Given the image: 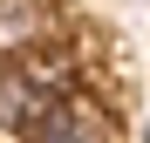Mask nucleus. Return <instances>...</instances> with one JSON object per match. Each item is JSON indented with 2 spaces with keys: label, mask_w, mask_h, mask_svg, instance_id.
Here are the masks:
<instances>
[{
  "label": "nucleus",
  "mask_w": 150,
  "mask_h": 143,
  "mask_svg": "<svg viewBox=\"0 0 150 143\" xmlns=\"http://www.w3.org/2000/svg\"><path fill=\"white\" fill-rule=\"evenodd\" d=\"M55 95H68V82H62V68H48L41 55L0 61V136H21L28 143V130L41 123V109L55 102Z\"/></svg>",
  "instance_id": "nucleus-1"
},
{
  "label": "nucleus",
  "mask_w": 150,
  "mask_h": 143,
  "mask_svg": "<svg viewBox=\"0 0 150 143\" xmlns=\"http://www.w3.org/2000/svg\"><path fill=\"white\" fill-rule=\"evenodd\" d=\"M28 143H109V109L89 89H68L41 109V123L28 130Z\"/></svg>",
  "instance_id": "nucleus-2"
},
{
  "label": "nucleus",
  "mask_w": 150,
  "mask_h": 143,
  "mask_svg": "<svg viewBox=\"0 0 150 143\" xmlns=\"http://www.w3.org/2000/svg\"><path fill=\"white\" fill-rule=\"evenodd\" d=\"M48 34H55V0H0V61L41 55Z\"/></svg>",
  "instance_id": "nucleus-3"
}]
</instances>
